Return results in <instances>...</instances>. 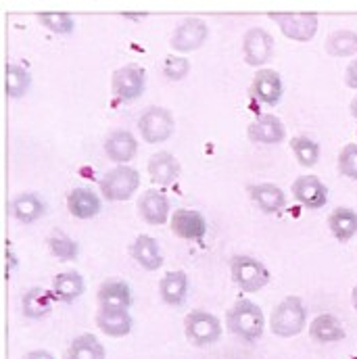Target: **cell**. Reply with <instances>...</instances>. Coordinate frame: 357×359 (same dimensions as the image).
<instances>
[{"label":"cell","instance_id":"27","mask_svg":"<svg viewBox=\"0 0 357 359\" xmlns=\"http://www.w3.org/2000/svg\"><path fill=\"white\" fill-rule=\"evenodd\" d=\"M309 337L318 343H339L345 339V328L332 313H322L309 324Z\"/></svg>","mask_w":357,"mask_h":359},{"label":"cell","instance_id":"17","mask_svg":"<svg viewBox=\"0 0 357 359\" xmlns=\"http://www.w3.org/2000/svg\"><path fill=\"white\" fill-rule=\"evenodd\" d=\"M205 38H207V25L201 19H186L176 27L172 36V48L178 53H190L203 46Z\"/></svg>","mask_w":357,"mask_h":359},{"label":"cell","instance_id":"15","mask_svg":"<svg viewBox=\"0 0 357 359\" xmlns=\"http://www.w3.org/2000/svg\"><path fill=\"white\" fill-rule=\"evenodd\" d=\"M132 316L128 309H117V307H98L96 311V326L100 332L113 339H121L132 332Z\"/></svg>","mask_w":357,"mask_h":359},{"label":"cell","instance_id":"19","mask_svg":"<svg viewBox=\"0 0 357 359\" xmlns=\"http://www.w3.org/2000/svg\"><path fill=\"white\" fill-rule=\"evenodd\" d=\"M249 194H251L253 203L260 207V211L266 215L280 213L286 207V194L278 184H271V182L253 184V186H249Z\"/></svg>","mask_w":357,"mask_h":359},{"label":"cell","instance_id":"30","mask_svg":"<svg viewBox=\"0 0 357 359\" xmlns=\"http://www.w3.org/2000/svg\"><path fill=\"white\" fill-rule=\"evenodd\" d=\"M46 245H48L53 257H57V259L63 262V264H65V262H76V259L80 257V245H78L72 236H67L65 232H61V230H55V232L48 236Z\"/></svg>","mask_w":357,"mask_h":359},{"label":"cell","instance_id":"21","mask_svg":"<svg viewBox=\"0 0 357 359\" xmlns=\"http://www.w3.org/2000/svg\"><path fill=\"white\" fill-rule=\"evenodd\" d=\"M8 213L21 224H34L44 217L46 205L36 192H21L8 203Z\"/></svg>","mask_w":357,"mask_h":359},{"label":"cell","instance_id":"25","mask_svg":"<svg viewBox=\"0 0 357 359\" xmlns=\"http://www.w3.org/2000/svg\"><path fill=\"white\" fill-rule=\"evenodd\" d=\"M84 290H86V282H84L82 273L76 269L57 273L53 280V292H55L57 301H61V303H74L76 299H80L84 294Z\"/></svg>","mask_w":357,"mask_h":359},{"label":"cell","instance_id":"2","mask_svg":"<svg viewBox=\"0 0 357 359\" xmlns=\"http://www.w3.org/2000/svg\"><path fill=\"white\" fill-rule=\"evenodd\" d=\"M307 324V309L299 297H284L269 316V328L280 339L297 337Z\"/></svg>","mask_w":357,"mask_h":359},{"label":"cell","instance_id":"1","mask_svg":"<svg viewBox=\"0 0 357 359\" xmlns=\"http://www.w3.org/2000/svg\"><path fill=\"white\" fill-rule=\"evenodd\" d=\"M226 324L234 337H238L247 343L260 341L264 337V330H266V318H264L262 307L249 299H238L228 309Z\"/></svg>","mask_w":357,"mask_h":359},{"label":"cell","instance_id":"33","mask_svg":"<svg viewBox=\"0 0 357 359\" xmlns=\"http://www.w3.org/2000/svg\"><path fill=\"white\" fill-rule=\"evenodd\" d=\"M29 74L17 65H8L6 67V96L8 98H21L27 90H29Z\"/></svg>","mask_w":357,"mask_h":359},{"label":"cell","instance_id":"31","mask_svg":"<svg viewBox=\"0 0 357 359\" xmlns=\"http://www.w3.org/2000/svg\"><path fill=\"white\" fill-rule=\"evenodd\" d=\"M290 149L301 168H314L320 161V144L309 136H295L290 140Z\"/></svg>","mask_w":357,"mask_h":359},{"label":"cell","instance_id":"6","mask_svg":"<svg viewBox=\"0 0 357 359\" xmlns=\"http://www.w3.org/2000/svg\"><path fill=\"white\" fill-rule=\"evenodd\" d=\"M174 128H176L174 115L166 107H149L138 119L140 136L149 144H159V142L170 140L174 134Z\"/></svg>","mask_w":357,"mask_h":359},{"label":"cell","instance_id":"16","mask_svg":"<svg viewBox=\"0 0 357 359\" xmlns=\"http://www.w3.org/2000/svg\"><path fill=\"white\" fill-rule=\"evenodd\" d=\"M98 307H117V309H130L132 307V288L126 280L109 278L98 286L96 292Z\"/></svg>","mask_w":357,"mask_h":359},{"label":"cell","instance_id":"40","mask_svg":"<svg viewBox=\"0 0 357 359\" xmlns=\"http://www.w3.org/2000/svg\"><path fill=\"white\" fill-rule=\"evenodd\" d=\"M351 301H353V307H356L357 311V286L353 288V294H351Z\"/></svg>","mask_w":357,"mask_h":359},{"label":"cell","instance_id":"13","mask_svg":"<svg viewBox=\"0 0 357 359\" xmlns=\"http://www.w3.org/2000/svg\"><path fill=\"white\" fill-rule=\"evenodd\" d=\"M247 134H249V140L257 144H280L286 138V128L278 115L266 113L249 123Z\"/></svg>","mask_w":357,"mask_h":359},{"label":"cell","instance_id":"24","mask_svg":"<svg viewBox=\"0 0 357 359\" xmlns=\"http://www.w3.org/2000/svg\"><path fill=\"white\" fill-rule=\"evenodd\" d=\"M102 203L98 194L90 188H74L67 194V211L76 219H92L100 213Z\"/></svg>","mask_w":357,"mask_h":359},{"label":"cell","instance_id":"5","mask_svg":"<svg viewBox=\"0 0 357 359\" xmlns=\"http://www.w3.org/2000/svg\"><path fill=\"white\" fill-rule=\"evenodd\" d=\"M230 273L234 284L245 292H260L269 282V269L255 257L234 255L230 259Z\"/></svg>","mask_w":357,"mask_h":359},{"label":"cell","instance_id":"10","mask_svg":"<svg viewBox=\"0 0 357 359\" xmlns=\"http://www.w3.org/2000/svg\"><path fill=\"white\" fill-rule=\"evenodd\" d=\"M172 232L182 241H203L207 234V222L203 213L194 209H178L170 219Z\"/></svg>","mask_w":357,"mask_h":359},{"label":"cell","instance_id":"14","mask_svg":"<svg viewBox=\"0 0 357 359\" xmlns=\"http://www.w3.org/2000/svg\"><path fill=\"white\" fill-rule=\"evenodd\" d=\"M251 96L262 102V104H268V107H276L282 98V78L278 72L274 69H262L255 74L253 78V84H251Z\"/></svg>","mask_w":357,"mask_h":359},{"label":"cell","instance_id":"26","mask_svg":"<svg viewBox=\"0 0 357 359\" xmlns=\"http://www.w3.org/2000/svg\"><path fill=\"white\" fill-rule=\"evenodd\" d=\"M159 294H161L163 303H168L172 307H180L188 294V276L182 269L168 271L159 282Z\"/></svg>","mask_w":357,"mask_h":359},{"label":"cell","instance_id":"32","mask_svg":"<svg viewBox=\"0 0 357 359\" xmlns=\"http://www.w3.org/2000/svg\"><path fill=\"white\" fill-rule=\"evenodd\" d=\"M326 50L332 57H351L357 53V34L341 29L328 36L326 40Z\"/></svg>","mask_w":357,"mask_h":359},{"label":"cell","instance_id":"3","mask_svg":"<svg viewBox=\"0 0 357 359\" xmlns=\"http://www.w3.org/2000/svg\"><path fill=\"white\" fill-rule=\"evenodd\" d=\"M138 186H140V174L130 165H115L98 182L102 198L111 203L130 201L138 190Z\"/></svg>","mask_w":357,"mask_h":359},{"label":"cell","instance_id":"36","mask_svg":"<svg viewBox=\"0 0 357 359\" xmlns=\"http://www.w3.org/2000/svg\"><path fill=\"white\" fill-rule=\"evenodd\" d=\"M186 74H188V61L186 59H182V57L168 59V63H166V78L178 82L182 78H186Z\"/></svg>","mask_w":357,"mask_h":359},{"label":"cell","instance_id":"39","mask_svg":"<svg viewBox=\"0 0 357 359\" xmlns=\"http://www.w3.org/2000/svg\"><path fill=\"white\" fill-rule=\"evenodd\" d=\"M349 109H351V115H353V117H356V119H357V96H356V98H353V100H351Z\"/></svg>","mask_w":357,"mask_h":359},{"label":"cell","instance_id":"22","mask_svg":"<svg viewBox=\"0 0 357 359\" xmlns=\"http://www.w3.org/2000/svg\"><path fill=\"white\" fill-rule=\"evenodd\" d=\"M55 299L57 297L53 290L34 286V288L25 290V294L21 299V311L27 320H44L46 316H50Z\"/></svg>","mask_w":357,"mask_h":359},{"label":"cell","instance_id":"35","mask_svg":"<svg viewBox=\"0 0 357 359\" xmlns=\"http://www.w3.org/2000/svg\"><path fill=\"white\" fill-rule=\"evenodd\" d=\"M40 21H42L48 29H53V32H57V34H69V32L74 29V21H72V17L65 15V13L40 15Z\"/></svg>","mask_w":357,"mask_h":359},{"label":"cell","instance_id":"37","mask_svg":"<svg viewBox=\"0 0 357 359\" xmlns=\"http://www.w3.org/2000/svg\"><path fill=\"white\" fill-rule=\"evenodd\" d=\"M345 84H347L349 88L357 90V59H353V61L349 63V67H347V72H345Z\"/></svg>","mask_w":357,"mask_h":359},{"label":"cell","instance_id":"18","mask_svg":"<svg viewBox=\"0 0 357 359\" xmlns=\"http://www.w3.org/2000/svg\"><path fill=\"white\" fill-rule=\"evenodd\" d=\"M274 40L268 32L253 27L245 36V61L253 67H262L271 59Z\"/></svg>","mask_w":357,"mask_h":359},{"label":"cell","instance_id":"38","mask_svg":"<svg viewBox=\"0 0 357 359\" xmlns=\"http://www.w3.org/2000/svg\"><path fill=\"white\" fill-rule=\"evenodd\" d=\"M23 359H57L50 351H44V349H36V351H29L25 353Z\"/></svg>","mask_w":357,"mask_h":359},{"label":"cell","instance_id":"7","mask_svg":"<svg viewBox=\"0 0 357 359\" xmlns=\"http://www.w3.org/2000/svg\"><path fill=\"white\" fill-rule=\"evenodd\" d=\"M269 19L280 25L286 38L297 42H307L318 32L316 13H269Z\"/></svg>","mask_w":357,"mask_h":359},{"label":"cell","instance_id":"28","mask_svg":"<svg viewBox=\"0 0 357 359\" xmlns=\"http://www.w3.org/2000/svg\"><path fill=\"white\" fill-rule=\"evenodd\" d=\"M328 228L339 243H347L357 234V213L349 207H337L328 215Z\"/></svg>","mask_w":357,"mask_h":359},{"label":"cell","instance_id":"34","mask_svg":"<svg viewBox=\"0 0 357 359\" xmlns=\"http://www.w3.org/2000/svg\"><path fill=\"white\" fill-rule=\"evenodd\" d=\"M339 174L349 180H357V142L343 147L339 153Z\"/></svg>","mask_w":357,"mask_h":359},{"label":"cell","instance_id":"29","mask_svg":"<svg viewBox=\"0 0 357 359\" xmlns=\"http://www.w3.org/2000/svg\"><path fill=\"white\" fill-rule=\"evenodd\" d=\"M107 353H105V347L102 343L90 334V332H84L80 337H76L65 353V359H105Z\"/></svg>","mask_w":357,"mask_h":359},{"label":"cell","instance_id":"8","mask_svg":"<svg viewBox=\"0 0 357 359\" xmlns=\"http://www.w3.org/2000/svg\"><path fill=\"white\" fill-rule=\"evenodd\" d=\"M144 82H147V76H144V69L142 67H138V65H126V67H121V69H117L113 74L111 88H113L115 96H119L121 100L130 102V100H136V98L142 96Z\"/></svg>","mask_w":357,"mask_h":359},{"label":"cell","instance_id":"20","mask_svg":"<svg viewBox=\"0 0 357 359\" xmlns=\"http://www.w3.org/2000/svg\"><path fill=\"white\" fill-rule=\"evenodd\" d=\"M147 170H149L151 182L159 184V186H172L180 178V172H182L178 159L168 151H159V153L151 155Z\"/></svg>","mask_w":357,"mask_h":359},{"label":"cell","instance_id":"11","mask_svg":"<svg viewBox=\"0 0 357 359\" xmlns=\"http://www.w3.org/2000/svg\"><path fill=\"white\" fill-rule=\"evenodd\" d=\"M138 153V140L128 130H115L105 140V155L117 165H126Z\"/></svg>","mask_w":357,"mask_h":359},{"label":"cell","instance_id":"23","mask_svg":"<svg viewBox=\"0 0 357 359\" xmlns=\"http://www.w3.org/2000/svg\"><path fill=\"white\" fill-rule=\"evenodd\" d=\"M130 255L132 259L147 271H155V269H161L163 266V255H161V249L157 245V241L149 234H140L132 247H130Z\"/></svg>","mask_w":357,"mask_h":359},{"label":"cell","instance_id":"9","mask_svg":"<svg viewBox=\"0 0 357 359\" xmlns=\"http://www.w3.org/2000/svg\"><path fill=\"white\" fill-rule=\"evenodd\" d=\"M292 196L297 203H301L305 209H322L328 203V188L326 184L316 176H299L290 186Z\"/></svg>","mask_w":357,"mask_h":359},{"label":"cell","instance_id":"12","mask_svg":"<svg viewBox=\"0 0 357 359\" xmlns=\"http://www.w3.org/2000/svg\"><path fill=\"white\" fill-rule=\"evenodd\" d=\"M136 207L140 217L151 226H163L170 217V198L159 190H144Z\"/></svg>","mask_w":357,"mask_h":359},{"label":"cell","instance_id":"4","mask_svg":"<svg viewBox=\"0 0 357 359\" xmlns=\"http://www.w3.org/2000/svg\"><path fill=\"white\" fill-rule=\"evenodd\" d=\"M184 334L194 347H209L222 339V322L203 309H194L184 318Z\"/></svg>","mask_w":357,"mask_h":359}]
</instances>
